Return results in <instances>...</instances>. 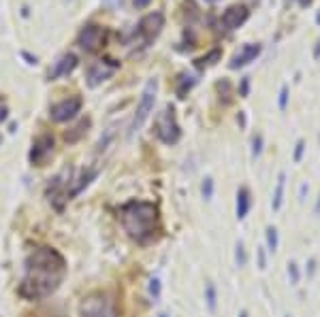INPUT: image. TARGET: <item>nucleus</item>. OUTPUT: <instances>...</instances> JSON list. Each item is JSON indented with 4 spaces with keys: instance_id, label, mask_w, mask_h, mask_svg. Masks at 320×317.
Returning a JSON list of instances; mask_svg holds the SVG:
<instances>
[{
    "instance_id": "f257e3e1",
    "label": "nucleus",
    "mask_w": 320,
    "mask_h": 317,
    "mask_svg": "<svg viewBox=\"0 0 320 317\" xmlns=\"http://www.w3.org/2000/svg\"><path fill=\"white\" fill-rule=\"evenodd\" d=\"M26 275L20 283V296L26 300L47 298L66 277V260L51 247H37L24 262Z\"/></svg>"
},
{
    "instance_id": "f03ea898",
    "label": "nucleus",
    "mask_w": 320,
    "mask_h": 317,
    "mask_svg": "<svg viewBox=\"0 0 320 317\" xmlns=\"http://www.w3.org/2000/svg\"><path fill=\"white\" fill-rule=\"evenodd\" d=\"M120 219L128 237L137 243H149L158 230V207L154 202L130 200L120 209Z\"/></svg>"
},
{
    "instance_id": "7ed1b4c3",
    "label": "nucleus",
    "mask_w": 320,
    "mask_h": 317,
    "mask_svg": "<svg viewBox=\"0 0 320 317\" xmlns=\"http://www.w3.org/2000/svg\"><path fill=\"white\" fill-rule=\"evenodd\" d=\"M154 132L165 145H175L177 140L182 139V128H179V124H177L173 104H167V107L158 113L156 124H154Z\"/></svg>"
},
{
    "instance_id": "20e7f679",
    "label": "nucleus",
    "mask_w": 320,
    "mask_h": 317,
    "mask_svg": "<svg viewBox=\"0 0 320 317\" xmlns=\"http://www.w3.org/2000/svg\"><path fill=\"white\" fill-rule=\"evenodd\" d=\"M156 92H158V79H149L143 87V94H141V100H139V107L132 115V121H130V130L128 134H135L143 128V124L148 121V117L152 115L154 111V102H156Z\"/></svg>"
},
{
    "instance_id": "39448f33",
    "label": "nucleus",
    "mask_w": 320,
    "mask_h": 317,
    "mask_svg": "<svg viewBox=\"0 0 320 317\" xmlns=\"http://www.w3.org/2000/svg\"><path fill=\"white\" fill-rule=\"evenodd\" d=\"M162 26H165V15L160 13V11H154V13H148L143 17L141 21H139L137 26V37H139V45L141 47H148L152 40L158 37Z\"/></svg>"
},
{
    "instance_id": "423d86ee",
    "label": "nucleus",
    "mask_w": 320,
    "mask_h": 317,
    "mask_svg": "<svg viewBox=\"0 0 320 317\" xmlns=\"http://www.w3.org/2000/svg\"><path fill=\"white\" fill-rule=\"evenodd\" d=\"M79 313H81V317H115L109 300L101 294L85 298L79 307Z\"/></svg>"
},
{
    "instance_id": "0eeeda50",
    "label": "nucleus",
    "mask_w": 320,
    "mask_h": 317,
    "mask_svg": "<svg viewBox=\"0 0 320 317\" xmlns=\"http://www.w3.org/2000/svg\"><path fill=\"white\" fill-rule=\"evenodd\" d=\"M77 40H79V45L84 47L85 51L94 54V51H98L105 45V40H107V32H105V28L90 23V26H85L84 30L79 32V39Z\"/></svg>"
},
{
    "instance_id": "6e6552de",
    "label": "nucleus",
    "mask_w": 320,
    "mask_h": 317,
    "mask_svg": "<svg viewBox=\"0 0 320 317\" xmlns=\"http://www.w3.org/2000/svg\"><path fill=\"white\" fill-rule=\"evenodd\" d=\"M120 68V62L115 60H98L88 68V85L90 87H98L103 81H107L115 70Z\"/></svg>"
},
{
    "instance_id": "1a4fd4ad",
    "label": "nucleus",
    "mask_w": 320,
    "mask_h": 317,
    "mask_svg": "<svg viewBox=\"0 0 320 317\" xmlns=\"http://www.w3.org/2000/svg\"><path fill=\"white\" fill-rule=\"evenodd\" d=\"M248 17H250V11L243 4H231L222 13V17H220V26H222V30L233 32L237 28H241L248 21Z\"/></svg>"
},
{
    "instance_id": "9d476101",
    "label": "nucleus",
    "mask_w": 320,
    "mask_h": 317,
    "mask_svg": "<svg viewBox=\"0 0 320 317\" xmlns=\"http://www.w3.org/2000/svg\"><path fill=\"white\" fill-rule=\"evenodd\" d=\"M79 111H81V98L73 96V98H66V100L54 104L51 111H49V117L54 121H58V124H62V121L73 119V117L77 115Z\"/></svg>"
},
{
    "instance_id": "9b49d317",
    "label": "nucleus",
    "mask_w": 320,
    "mask_h": 317,
    "mask_svg": "<svg viewBox=\"0 0 320 317\" xmlns=\"http://www.w3.org/2000/svg\"><path fill=\"white\" fill-rule=\"evenodd\" d=\"M54 151V137L51 134H41V137L32 143V149H30V164L34 166H43L47 162V158L51 156Z\"/></svg>"
},
{
    "instance_id": "f8f14e48",
    "label": "nucleus",
    "mask_w": 320,
    "mask_h": 317,
    "mask_svg": "<svg viewBox=\"0 0 320 317\" xmlns=\"http://www.w3.org/2000/svg\"><path fill=\"white\" fill-rule=\"evenodd\" d=\"M260 51H263V47H260L258 43H248V45H243L241 49L231 58L229 68L235 70V68H243V66H248L250 62H254L256 58L260 56Z\"/></svg>"
},
{
    "instance_id": "ddd939ff",
    "label": "nucleus",
    "mask_w": 320,
    "mask_h": 317,
    "mask_svg": "<svg viewBox=\"0 0 320 317\" xmlns=\"http://www.w3.org/2000/svg\"><path fill=\"white\" fill-rule=\"evenodd\" d=\"M77 56L75 54H64L60 60L56 62V66L49 70V79H58V77H68L75 68H77Z\"/></svg>"
},
{
    "instance_id": "4468645a",
    "label": "nucleus",
    "mask_w": 320,
    "mask_h": 317,
    "mask_svg": "<svg viewBox=\"0 0 320 317\" xmlns=\"http://www.w3.org/2000/svg\"><path fill=\"white\" fill-rule=\"evenodd\" d=\"M96 175H98V170H96V168H88V170H84V173L79 175V179H75L77 183H73V185H71V190H68V200H71V198H75L77 194L84 192L85 187H88V185L92 183V181L96 179Z\"/></svg>"
},
{
    "instance_id": "2eb2a0df",
    "label": "nucleus",
    "mask_w": 320,
    "mask_h": 317,
    "mask_svg": "<svg viewBox=\"0 0 320 317\" xmlns=\"http://www.w3.org/2000/svg\"><path fill=\"white\" fill-rule=\"evenodd\" d=\"M250 207H252V196H250L248 187H239L237 192V219H246L250 213Z\"/></svg>"
},
{
    "instance_id": "dca6fc26",
    "label": "nucleus",
    "mask_w": 320,
    "mask_h": 317,
    "mask_svg": "<svg viewBox=\"0 0 320 317\" xmlns=\"http://www.w3.org/2000/svg\"><path fill=\"white\" fill-rule=\"evenodd\" d=\"M284 185H286V173L277 175V183L276 190H273V198H271V209L280 211L282 209V200H284Z\"/></svg>"
},
{
    "instance_id": "f3484780",
    "label": "nucleus",
    "mask_w": 320,
    "mask_h": 317,
    "mask_svg": "<svg viewBox=\"0 0 320 317\" xmlns=\"http://www.w3.org/2000/svg\"><path fill=\"white\" fill-rule=\"evenodd\" d=\"M88 128H90V119H88V117H85V119H81L79 124L73 128L71 132H66V134H64V139H66V143H77V140H79L81 137H84V132L88 130Z\"/></svg>"
},
{
    "instance_id": "a211bd4d",
    "label": "nucleus",
    "mask_w": 320,
    "mask_h": 317,
    "mask_svg": "<svg viewBox=\"0 0 320 317\" xmlns=\"http://www.w3.org/2000/svg\"><path fill=\"white\" fill-rule=\"evenodd\" d=\"M196 85V79L190 77V75H179V81H177V96L179 98H186L188 92Z\"/></svg>"
},
{
    "instance_id": "6ab92c4d",
    "label": "nucleus",
    "mask_w": 320,
    "mask_h": 317,
    "mask_svg": "<svg viewBox=\"0 0 320 317\" xmlns=\"http://www.w3.org/2000/svg\"><path fill=\"white\" fill-rule=\"evenodd\" d=\"M220 56H222V51L218 49H212L209 51L207 56H203V58H199V60H196V68H207V66H213V64H216L218 60H220Z\"/></svg>"
},
{
    "instance_id": "aec40b11",
    "label": "nucleus",
    "mask_w": 320,
    "mask_h": 317,
    "mask_svg": "<svg viewBox=\"0 0 320 317\" xmlns=\"http://www.w3.org/2000/svg\"><path fill=\"white\" fill-rule=\"evenodd\" d=\"M205 300H207V309L212 311V313H216V309H218V294H216V285H213V283L205 285Z\"/></svg>"
},
{
    "instance_id": "412c9836",
    "label": "nucleus",
    "mask_w": 320,
    "mask_h": 317,
    "mask_svg": "<svg viewBox=\"0 0 320 317\" xmlns=\"http://www.w3.org/2000/svg\"><path fill=\"white\" fill-rule=\"evenodd\" d=\"M265 234H267V249H269L271 254H273V251H277V245H280V238H277V230H276L273 226H269Z\"/></svg>"
},
{
    "instance_id": "4be33fe9",
    "label": "nucleus",
    "mask_w": 320,
    "mask_h": 317,
    "mask_svg": "<svg viewBox=\"0 0 320 317\" xmlns=\"http://www.w3.org/2000/svg\"><path fill=\"white\" fill-rule=\"evenodd\" d=\"M235 262H237V266H246V262H248L246 247H243V243H241V240H239V243H237V247H235Z\"/></svg>"
},
{
    "instance_id": "5701e85b",
    "label": "nucleus",
    "mask_w": 320,
    "mask_h": 317,
    "mask_svg": "<svg viewBox=\"0 0 320 317\" xmlns=\"http://www.w3.org/2000/svg\"><path fill=\"white\" fill-rule=\"evenodd\" d=\"M201 192H203V198H205V200H212V196H213V179L207 177L205 181H203Z\"/></svg>"
},
{
    "instance_id": "b1692460",
    "label": "nucleus",
    "mask_w": 320,
    "mask_h": 317,
    "mask_svg": "<svg viewBox=\"0 0 320 317\" xmlns=\"http://www.w3.org/2000/svg\"><path fill=\"white\" fill-rule=\"evenodd\" d=\"M288 279H290V283H293V285H297V283H299V279H301L299 266H297L295 262H288Z\"/></svg>"
},
{
    "instance_id": "393cba45",
    "label": "nucleus",
    "mask_w": 320,
    "mask_h": 317,
    "mask_svg": "<svg viewBox=\"0 0 320 317\" xmlns=\"http://www.w3.org/2000/svg\"><path fill=\"white\" fill-rule=\"evenodd\" d=\"M260 154H263V137L256 134V137L252 139V158H258Z\"/></svg>"
},
{
    "instance_id": "a878e982",
    "label": "nucleus",
    "mask_w": 320,
    "mask_h": 317,
    "mask_svg": "<svg viewBox=\"0 0 320 317\" xmlns=\"http://www.w3.org/2000/svg\"><path fill=\"white\" fill-rule=\"evenodd\" d=\"M113 134H115V130H113V128H109V130L105 132V137H101V140H98V151L107 149V145H109V140L113 139Z\"/></svg>"
},
{
    "instance_id": "bb28decb",
    "label": "nucleus",
    "mask_w": 320,
    "mask_h": 317,
    "mask_svg": "<svg viewBox=\"0 0 320 317\" xmlns=\"http://www.w3.org/2000/svg\"><path fill=\"white\" fill-rule=\"evenodd\" d=\"M286 102H288V85H282V90H280V100H277V104H280V111L286 109Z\"/></svg>"
},
{
    "instance_id": "cd10ccee",
    "label": "nucleus",
    "mask_w": 320,
    "mask_h": 317,
    "mask_svg": "<svg viewBox=\"0 0 320 317\" xmlns=\"http://www.w3.org/2000/svg\"><path fill=\"white\" fill-rule=\"evenodd\" d=\"M256 258H258V268H260V271H265V268H267V256H265L263 247H256Z\"/></svg>"
},
{
    "instance_id": "c85d7f7f",
    "label": "nucleus",
    "mask_w": 320,
    "mask_h": 317,
    "mask_svg": "<svg viewBox=\"0 0 320 317\" xmlns=\"http://www.w3.org/2000/svg\"><path fill=\"white\" fill-rule=\"evenodd\" d=\"M303 151H305V143L303 140H297V147H295V162H301V158H303Z\"/></svg>"
},
{
    "instance_id": "c756f323",
    "label": "nucleus",
    "mask_w": 320,
    "mask_h": 317,
    "mask_svg": "<svg viewBox=\"0 0 320 317\" xmlns=\"http://www.w3.org/2000/svg\"><path fill=\"white\" fill-rule=\"evenodd\" d=\"M250 94V77H243L241 79V85H239V96L241 98H248Z\"/></svg>"
},
{
    "instance_id": "7c9ffc66",
    "label": "nucleus",
    "mask_w": 320,
    "mask_h": 317,
    "mask_svg": "<svg viewBox=\"0 0 320 317\" xmlns=\"http://www.w3.org/2000/svg\"><path fill=\"white\" fill-rule=\"evenodd\" d=\"M149 294H152L154 298L160 296V279H152V281H149Z\"/></svg>"
},
{
    "instance_id": "2f4dec72",
    "label": "nucleus",
    "mask_w": 320,
    "mask_h": 317,
    "mask_svg": "<svg viewBox=\"0 0 320 317\" xmlns=\"http://www.w3.org/2000/svg\"><path fill=\"white\" fill-rule=\"evenodd\" d=\"M7 117H9V109L7 107H0V124H2Z\"/></svg>"
},
{
    "instance_id": "473e14b6",
    "label": "nucleus",
    "mask_w": 320,
    "mask_h": 317,
    "mask_svg": "<svg viewBox=\"0 0 320 317\" xmlns=\"http://www.w3.org/2000/svg\"><path fill=\"white\" fill-rule=\"evenodd\" d=\"M149 2H152V0H135V7L137 9H145Z\"/></svg>"
},
{
    "instance_id": "72a5a7b5",
    "label": "nucleus",
    "mask_w": 320,
    "mask_h": 317,
    "mask_svg": "<svg viewBox=\"0 0 320 317\" xmlns=\"http://www.w3.org/2000/svg\"><path fill=\"white\" fill-rule=\"evenodd\" d=\"M297 2H299V7H303V9H305V7H310L314 0H297Z\"/></svg>"
},
{
    "instance_id": "f704fd0d",
    "label": "nucleus",
    "mask_w": 320,
    "mask_h": 317,
    "mask_svg": "<svg viewBox=\"0 0 320 317\" xmlns=\"http://www.w3.org/2000/svg\"><path fill=\"white\" fill-rule=\"evenodd\" d=\"M305 192H307V185L303 183V185H301V192H299V196H301V200H303V196H305Z\"/></svg>"
},
{
    "instance_id": "c9c22d12",
    "label": "nucleus",
    "mask_w": 320,
    "mask_h": 317,
    "mask_svg": "<svg viewBox=\"0 0 320 317\" xmlns=\"http://www.w3.org/2000/svg\"><path fill=\"white\" fill-rule=\"evenodd\" d=\"M314 58H316V60L320 58V40H318V47H316V49H314Z\"/></svg>"
},
{
    "instance_id": "e433bc0d",
    "label": "nucleus",
    "mask_w": 320,
    "mask_h": 317,
    "mask_svg": "<svg viewBox=\"0 0 320 317\" xmlns=\"http://www.w3.org/2000/svg\"><path fill=\"white\" fill-rule=\"evenodd\" d=\"M314 211H316V215H320V198H318V202H316V209H314Z\"/></svg>"
},
{
    "instance_id": "4c0bfd02",
    "label": "nucleus",
    "mask_w": 320,
    "mask_h": 317,
    "mask_svg": "<svg viewBox=\"0 0 320 317\" xmlns=\"http://www.w3.org/2000/svg\"><path fill=\"white\" fill-rule=\"evenodd\" d=\"M239 317H250V315H248V311H241V313H239Z\"/></svg>"
},
{
    "instance_id": "58836bf2",
    "label": "nucleus",
    "mask_w": 320,
    "mask_h": 317,
    "mask_svg": "<svg viewBox=\"0 0 320 317\" xmlns=\"http://www.w3.org/2000/svg\"><path fill=\"white\" fill-rule=\"evenodd\" d=\"M316 23H318V26H320V11H318V15H316Z\"/></svg>"
},
{
    "instance_id": "ea45409f",
    "label": "nucleus",
    "mask_w": 320,
    "mask_h": 317,
    "mask_svg": "<svg viewBox=\"0 0 320 317\" xmlns=\"http://www.w3.org/2000/svg\"><path fill=\"white\" fill-rule=\"evenodd\" d=\"M207 2H216V0H207Z\"/></svg>"
},
{
    "instance_id": "a19ab883",
    "label": "nucleus",
    "mask_w": 320,
    "mask_h": 317,
    "mask_svg": "<svg viewBox=\"0 0 320 317\" xmlns=\"http://www.w3.org/2000/svg\"><path fill=\"white\" fill-rule=\"evenodd\" d=\"M160 317H169V315H160Z\"/></svg>"
}]
</instances>
